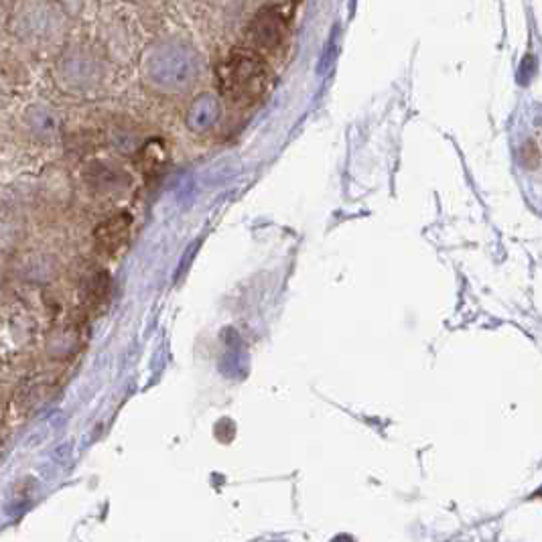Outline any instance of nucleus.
Segmentation results:
<instances>
[{
    "label": "nucleus",
    "instance_id": "obj_1",
    "mask_svg": "<svg viewBox=\"0 0 542 542\" xmlns=\"http://www.w3.org/2000/svg\"><path fill=\"white\" fill-rule=\"evenodd\" d=\"M141 70L153 88L161 92H183L191 88L199 76V53L185 37H159L147 47Z\"/></svg>",
    "mask_w": 542,
    "mask_h": 542
},
{
    "label": "nucleus",
    "instance_id": "obj_2",
    "mask_svg": "<svg viewBox=\"0 0 542 542\" xmlns=\"http://www.w3.org/2000/svg\"><path fill=\"white\" fill-rule=\"evenodd\" d=\"M70 29V19L55 0H21L17 5L11 31L13 35L31 49L57 47Z\"/></svg>",
    "mask_w": 542,
    "mask_h": 542
},
{
    "label": "nucleus",
    "instance_id": "obj_3",
    "mask_svg": "<svg viewBox=\"0 0 542 542\" xmlns=\"http://www.w3.org/2000/svg\"><path fill=\"white\" fill-rule=\"evenodd\" d=\"M220 92L236 106H252L268 90L266 63L254 51H234L218 67Z\"/></svg>",
    "mask_w": 542,
    "mask_h": 542
},
{
    "label": "nucleus",
    "instance_id": "obj_4",
    "mask_svg": "<svg viewBox=\"0 0 542 542\" xmlns=\"http://www.w3.org/2000/svg\"><path fill=\"white\" fill-rule=\"evenodd\" d=\"M57 76L67 88H90L100 82L104 63L100 55L84 45L63 49L57 59Z\"/></svg>",
    "mask_w": 542,
    "mask_h": 542
},
{
    "label": "nucleus",
    "instance_id": "obj_5",
    "mask_svg": "<svg viewBox=\"0 0 542 542\" xmlns=\"http://www.w3.org/2000/svg\"><path fill=\"white\" fill-rule=\"evenodd\" d=\"M287 25L279 11L264 9L260 11L250 25V41L258 51H275L285 37Z\"/></svg>",
    "mask_w": 542,
    "mask_h": 542
},
{
    "label": "nucleus",
    "instance_id": "obj_6",
    "mask_svg": "<svg viewBox=\"0 0 542 542\" xmlns=\"http://www.w3.org/2000/svg\"><path fill=\"white\" fill-rule=\"evenodd\" d=\"M130 230H132V216H128L126 212H118L110 216L96 228V234H94L96 248L104 256H116L126 246L130 238Z\"/></svg>",
    "mask_w": 542,
    "mask_h": 542
},
{
    "label": "nucleus",
    "instance_id": "obj_7",
    "mask_svg": "<svg viewBox=\"0 0 542 542\" xmlns=\"http://www.w3.org/2000/svg\"><path fill=\"white\" fill-rule=\"evenodd\" d=\"M216 114H218V104L212 100V96H203L193 108V120L199 126L210 124Z\"/></svg>",
    "mask_w": 542,
    "mask_h": 542
}]
</instances>
